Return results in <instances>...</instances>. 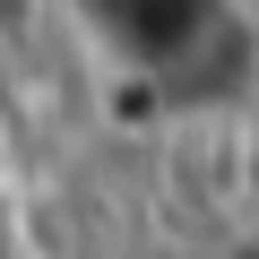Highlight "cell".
Returning a JSON list of instances; mask_svg holds the SVG:
<instances>
[{"label":"cell","instance_id":"obj_1","mask_svg":"<svg viewBox=\"0 0 259 259\" xmlns=\"http://www.w3.org/2000/svg\"><path fill=\"white\" fill-rule=\"evenodd\" d=\"M233 199L250 207V233H259V121L242 130V147H233Z\"/></svg>","mask_w":259,"mask_h":259},{"label":"cell","instance_id":"obj_2","mask_svg":"<svg viewBox=\"0 0 259 259\" xmlns=\"http://www.w3.org/2000/svg\"><path fill=\"white\" fill-rule=\"evenodd\" d=\"M225 259H259V233H242V242H233V250H225Z\"/></svg>","mask_w":259,"mask_h":259}]
</instances>
